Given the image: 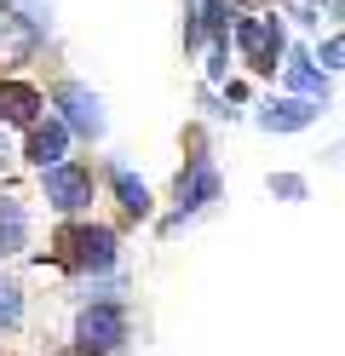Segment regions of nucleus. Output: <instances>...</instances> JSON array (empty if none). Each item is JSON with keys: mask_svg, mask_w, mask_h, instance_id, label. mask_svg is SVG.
<instances>
[{"mask_svg": "<svg viewBox=\"0 0 345 356\" xmlns=\"http://www.w3.org/2000/svg\"><path fill=\"white\" fill-rule=\"evenodd\" d=\"M75 339H81V350H92V356L121 350V345H127V305H121V299L86 305L81 316H75Z\"/></svg>", "mask_w": 345, "mask_h": 356, "instance_id": "2", "label": "nucleus"}, {"mask_svg": "<svg viewBox=\"0 0 345 356\" xmlns=\"http://www.w3.org/2000/svg\"><path fill=\"white\" fill-rule=\"evenodd\" d=\"M23 322V287L12 276H0V333H12Z\"/></svg>", "mask_w": 345, "mask_h": 356, "instance_id": "13", "label": "nucleus"}, {"mask_svg": "<svg viewBox=\"0 0 345 356\" xmlns=\"http://www.w3.org/2000/svg\"><path fill=\"white\" fill-rule=\"evenodd\" d=\"M46 202H52L58 213H81L92 202V172L86 167H46Z\"/></svg>", "mask_w": 345, "mask_h": 356, "instance_id": "5", "label": "nucleus"}, {"mask_svg": "<svg viewBox=\"0 0 345 356\" xmlns=\"http://www.w3.org/2000/svg\"><path fill=\"white\" fill-rule=\"evenodd\" d=\"M322 70H345V35H339V40H328V47H322Z\"/></svg>", "mask_w": 345, "mask_h": 356, "instance_id": "15", "label": "nucleus"}, {"mask_svg": "<svg viewBox=\"0 0 345 356\" xmlns=\"http://www.w3.org/2000/svg\"><path fill=\"white\" fill-rule=\"evenodd\" d=\"M236 47H242V58H247V70L270 75V70H276V58L288 52L282 17H270V12H253V17H242V24H236Z\"/></svg>", "mask_w": 345, "mask_h": 356, "instance_id": "3", "label": "nucleus"}, {"mask_svg": "<svg viewBox=\"0 0 345 356\" xmlns=\"http://www.w3.org/2000/svg\"><path fill=\"white\" fill-rule=\"evenodd\" d=\"M173 202H178V218H190V213H201L207 202H219V172H213L207 155H190V167H184L178 184H173ZM178 218H173V225H178Z\"/></svg>", "mask_w": 345, "mask_h": 356, "instance_id": "4", "label": "nucleus"}, {"mask_svg": "<svg viewBox=\"0 0 345 356\" xmlns=\"http://www.w3.org/2000/svg\"><path fill=\"white\" fill-rule=\"evenodd\" d=\"M58 109H63V127H75V132H86V138H98L104 132V104L86 92V86H58Z\"/></svg>", "mask_w": 345, "mask_h": 356, "instance_id": "6", "label": "nucleus"}, {"mask_svg": "<svg viewBox=\"0 0 345 356\" xmlns=\"http://www.w3.org/2000/svg\"><path fill=\"white\" fill-rule=\"evenodd\" d=\"M316 109L322 104H311V98H282V104H265L259 109V127L265 132H299V127L316 121Z\"/></svg>", "mask_w": 345, "mask_h": 356, "instance_id": "8", "label": "nucleus"}, {"mask_svg": "<svg viewBox=\"0 0 345 356\" xmlns=\"http://www.w3.org/2000/svg\"><path fill=\"white\" fill-rule=\"evenodd\" d=\"M6 155H12V149H6V138H0V167H6Z\"/></svg>", "mask_w": 345, "mask_h": 356, "instance_id": "16", "label": "nucleus"}, {"mask_svg": "<svg viewBox=\"0 0 345 356\" xmlns=\"http://www.w3.org/2000/svg\"><path fill=\"white\" fill-rule=\"evenodd\" d=\"M270 190L282 195V202H299V195H305V178H293V172H276V178H270Z\"/></svg>", "mask_w": 345, "mask_h": 356, "instance_id": "14", "label": "nucleus"}, {"mask_svg": "<svg viewBox=\"0 0 345 356\" xmlns=\"http://www.w3.org/2000/svg\"><path fill=\"white\" fill-rule=\"evenodd\" d=\"M109 178H115V195H121V207H127L132 218H144V213H150V190H144V178H132L127 167H115Z\"/></svg>", "mask_w": 345, "mask_h": 356, "instance_id": "12", "label": "nucleus"}, {"mask_svg": "<svg viewBox=\"0 0 345 356\" xmlns=\"http://www.w3.org/2000/svg\"><path fill=\"white\" fill-rule=\"evenodd\" d=\"M63 144H69V127H63V121H35V127H29V161H35L40 172L63 161Z\"/></svg>", "mask_w": 345, "mask_h": 356, "instance_id": "9", "label": "nucleus"}, {"mask_svg": "<svg viewBox=\"0 0 345 356\" xmlns=\"http://www.w3.org/2000/svg\"><path fill=\"white\" fill-rule=\"evenodd\" d=\"M63 356H92V350H81V345H75V350H63Z\"/></svg>", "mask_w": 345, "mask_h": 356, "instance_id": "17", "label": "nucleus"}, {"mask_svg": "<svg viewBox=\"0 0 345 356\" xmlns=\"http://www.w3.org/2000/svg\"><path fill=\"white\" fill-rule=\"evenodd\" d=\"M0 356H17V350H0Z\"/></svg>", "mask_w": 345, "mask_h": 356, "instance_id": "19", "label": "nucleus"}, {"mask_svg": "<svg viewBox=\"0 0 345 356\" xmlns=\"http://www.w3.org/2000/svg\"><path fill=\"white\" fill-rule=\"evenodd\" d=\"M40 109H46V98L35 92L29 81H0V121H12V127H35V121H40Z\"/></svg>", "mask_w": 345, "mask_h": 356, "instance_id": "7", "label": "nucleus"}, {"mask_svg": "<svg viewBox=\"0 0 345 356\" xmlns=\"http://www.w3.org/2000/svg\"><path fill=\"white\" fill-rule=\"evenodd\" d=\"M288 86H293V92H305L311 104H322V98H328V75H316L305 52H293V58H288Z\"/></svg>", "mask_w": 345, "mask_h": 356, "instance_id": "11", "label": "nucleus"}, {"mask_svg": "<svg viewBox=\"0 0 345 356\" xmlns=\"http://www.w3.org/2000/svg\"><path fill=\"white\" fill-rule=\"evenodd\" d=\"M23 241H29V218H23V207L12 195H0V259L23 253Z\"/></svg>", "mask_w": 345, "mask_h": 356, "instance_id": "10", "label": "nucleus"}, {"mask_svg": "<svg viewBox=\"0 0 345 356\" xmlns=\"http://www.w3.org/2000/svg\"><path fill=\"white\" fill-rule=\"evenodd\" d=\"M52 259L63 264V270H81V276L109 270L115 264V230H104V225H63L52 236Z\"/></svg>", "mask_w": 345, "mask_h": 356, "instance_id": "1", "label": "nucleus"}, {"mask_svg": "<svg viewBox=\"0 0 345 356\" xmlns=\"http://www.w3.org/2000/svg\"><path fill=\"white\" fill-rule=\"evenodd\" d=\"M299 6H305V12H311V0H299Z\"/></svg>", "mask_w": 345, "mask_h": 356, "instance_id": "18", "label": "nucleus"}]
</instances>
